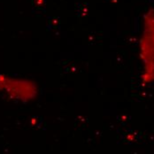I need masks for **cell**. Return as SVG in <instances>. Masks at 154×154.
Masks as SVG:
<instances>
[{"label": "cell", "instance_id": "6da1fadb", "mask_svg": "<svg viewBox=\"0 0 154 154\" xmlns=\"http://www.w3.org/2000/svg\"><path fill=\"white\" fill-rule=\"evenodd\" d=\"M140 57L143 64L142 81L154 82V14H149L145 20V30L141 40Z\"/></svg>", "mask_w": 154, "mask_h": 154}]
</instances>
